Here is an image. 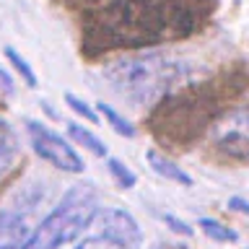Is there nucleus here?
Wrapping results in <instances>:
<instances>
[{"instance_id": "obj_1", "label": "nucleus", "mask_w": 249, "mask_h": 249, "mask_svg": "<svg viewBox=\"0 0 249 249\" xmlns=\"http://www.w3.org/2000/svg\"><path fill=\"white\" fill-rule=\"evenodd\" d=\"M197 23L192 0H114L91 16L83 44L91 52L145 50L190 36Z\"/></svg>"}, {"instance_id": "obj_2", "label": "nucleus", "mask_w": 249, "mask_h": 249, "mask_svg": "<svg viewBox=\"0 0 249 249\" xmlns=\"http://www.w3.org/2000/svg\"><path fill=\"white\" fill-rule=\"evenodd\" d=\"M187 73L190 68L184 60L159 50H135L132 54L112 60L101 70L107 83L138 107L163 99L184 81Z\"/></svg>"}, {"instance_id": "obj_3", "label": "nucleus", "mask_w": 249, "mask_h": 249, "mask_svg": "<svg viewBox=\"0 0 249 249\" xmlns=\"http://www.w3.org/2000/svg\"><path fill=\"white\" fill-rule=\"evenodd\" d=\"M99 197L91 184H78L65 192L60 205L31 231L23 249H60L83 236V231L99 218Z\"/></svg>"}, {"instance_id": "obj_4", "label": "nucleus", "mask_w": 249, "mask_h": 249, "mask_svg": "<svg viewBox=\"0 0 249 249\" xmlns=\"http://www.w3.org/2000/svg\"><path fill=\"white\" fill-rule=\"evenodd\" d=\"M213 96H208L205 89H192L179 96L163 101L161 114L156 117V132L171 143H190L197 132L205 127L213 112Z\"/></svg>"}, {"instance_id": "obj_5", "label": "nucleus", "mask_w": 249, "mask_h": 249, "mask_svg": "<svg viewBox=\"0 0 249 249\" xmlns=\"http://www.w3.org/2000/svg\"><path fill=\"white\" fill-rule=\"evenodd\" d=\"M210 153L221 161L244 163L249 161V107L231 109L210 130Z\"/></svg>"}, {"instance_id": "obj_6", "label": "nucleus", "mask_w": 249, "mask_h": 249, "mask_svg": "<svg viewBox=\"0 0 249 249\" xmlns=\"http://www.w3.org/2000/svg\"><path fill=\"white\" fill-rule=\"evenodd\" d=\"M26 130L31 138V148H34V153L42 161H47L50 166L60 171H68V174H83L86 171L83 159L62 135L52 132L50 127H44V124H39L34 120H26Z\"/></svg>"}, {"instance_id": "obj_7", "label": "nucleus", "mask_w": 249, "mask_h": 249, "mask_svg": "<svg viewBox=\"0 0 249 249\" xmlns=\"http://www.w3.org/2000/svg\"><path fill=\"white\" fill-rule=\"evenodd\" d=\"M29 241V223L16 210L0 213V249H23Z\"/></svg>"}, {"instance_id": "obj_8", "label": "nucleus", "mask_w": 249, "mask_h": 249, "mask_svg": "<svg viewBox=\"0 0 249 249\" xmlns=\"http://www.w3.org/2000/svg\"><path fill=\"white\" fill-rule=\"evenodd\" d=\"M145 159H148V166H151L159 177H163L166 182H174V184H182V187H192L195 179L187 174L182 166H177L171 159H166L159 148H148L145 151Z\"/></svg>"}, {"instance_id": "obj_9", "label": "nucleus", "mask_w": 249, "mask_h": 249, "mask_svg": "<svg viewBox=\"0 0 249 249\" xmlns=\"http://www.w3.org/2000/svg\"><path fill=\"white\" fill-rule=\"evenodd\" d=\"M73 249H140V244L132 241V239L120 236V233H114V231L101 229V233H96V236H86L83 241H78Z\"/></svg>"}, {"instance_id": "obj_10", "label": "nucleus", "mask_w": 249, "mask_h": 249, "mask_svg": "<svg viewBox=\"0 0 249 249\" xmlns=\"http://www.w3.org/2000/svg\"><path fill=\"white\" fill-rule=\"evenodd\" d=\"M18 159V138H16L13 124L0 117V174H5Z\"/></svg>"}, {"instance_id": "obj_11", "label": "nucleus", "mask_w": 249, "mask_h": 249, "mask_svg": "<svg viewBox=\"0 0 249 249\" xmlns=\"http://www.w3.org/2000/svg\"><path fill=\"white\" fill-rule=\"evenodd\" d=\"M68 135H70V140H75L78 145H83L91 156H96V159H109V148L104 145V140H99L89 127L75 124V122H68Z\"/></svg>"}, {"instance_id": "obj_12", "label": "nucleus", "mask_w": 249, "mask_h": 249, "mask_svg": "<svg viewBox=\"0 0 249 249\" xmlns=\"http://www.w3.org/2000/svg\"><path fill=\"white\" fill-rule=\"evenodd\" d=\"M197 226L202 231H205V236L208 239H213V241H221V244H226V241H239V233L229 229V226H223L221 221H215V218H200Z\"/></svg>"}, {"instance_id": "obj_13", "label": "nucleus", "mask_w": 249, "mask_h": 249, "mask_svg": "<svg viewBox=\"0 0 249 249\" xmlns=\"http://www.w3.org/2000/svg\"><path fill=\"white\" fill-rule=\"evenodd\" d=\"M96 112L104 117L109 124H112V130L117 132V135H122V138H135V127H132V124L124 120V117L117 112V109H112L109 104H104V101H101V104H96Z\"/></svg>"}, {"instance_id": "obj_14", "label": "nucleus", "mask_w": 249, "mask_h": 249, "mask_svg": "<svg viewBox=\"0 0 249 249\" xmlns=\"http://www.w3.org/2000/svg\"><path fill=\"white\" fill-rule=\"evenodd\" d=\"M107 169H109L112 179L122 187V190H130V187H135V182H138L135 171H132L122 159H114V156H109V159H107Z\"/></svg>"}, {"instance_id": "obj_15", "label": "nucleus", "mask_w": 249, "mask_h": 249, "mask_svg": "<svg viewBox=\"0 0 249 249\" xmlns=\"http://www.w3.org/2000/svg\"><path fill=\"white\" fill-rule=\"evenodd\" d=\"M5 60L13 65V70L21 75V81L26 83L29 89H36V73L31 70V65L26 62V57H23L21 52H16L13 47H5Z\"/></svg>"}, {"instance_id": "obj_16", "label": "nucleus", "mask_w": 249, "mask_h": 249, "mask_svg": "<svg viewBox=\"0 0 249 249\" xmlns=\"http://www.w3.org/2000/svg\"><path fill=\"white\" fill-rule=\"evenodd\" d=\"M65 104L73 109V112L78 114V117H83L86 122H91V124H96V120H99V114H96V109H91V104H86V101L81 99V96H75V93H65Z\"/></svg>"}, {"instance_id": "obj_17", "label": "nucleus", "mask_w": 249, "mask_h": 249, "mask_svg": "<svg viewBox=\"0 0 249 249\" xmlns=\"http://www.w3.org/2000/svg\"><path fill=\"white\" fill-rule=\"evenodd\" d=\"M161 218H163V223H166L171 231H174V233H179V236H192V226H190V223L179 221L177 215H166V213H163Z\"/></svg>"}, {"instance_id": "obj_18", "label": "nucleus", "mask_w": 249, "mask_h": 249, "mask_svg": "<svg viewBox=\"0 0 249 249\" xmlns=\"http://www.w3.org/2000/svg\"><path fill=\"white\" fill-rule=\"evenodd\" d=\"M65 3L70 5H78V8H89V11H101V8H107V5H112L114 0H65Z\"/></svg>"}, {"instance_id": "obj_19", "label": "nucleus", "mask_w": 249, "mask_h": 249, "mask_svg": "<svg viewBox=\"0 0 249 249\" xmlns=\"http://www.w3.org/2000/svg\"><path fill=\"white\" fill-rule=\"evenodd\" d=\"M229 208L236 210V213H241V215H249V202L241 200V197H231L229 200Z\"/></svg>"}, {"instance_id": "obj_20", "label": "nucleus", "mask_w": 249, "mask_h": 249, "mask_svg": "<svg viewBox=\"0 0 249 249\" xmlns=\"http://www.w3.org/2000/svg\"><path fill=\"white\" fill-rule=\"evenodd\" d=\"M0 81H3V86H5V91H8V93L13 91V86H11V78H8V73H5L3 68H0Z\"/></svg>"}]
</instances>
